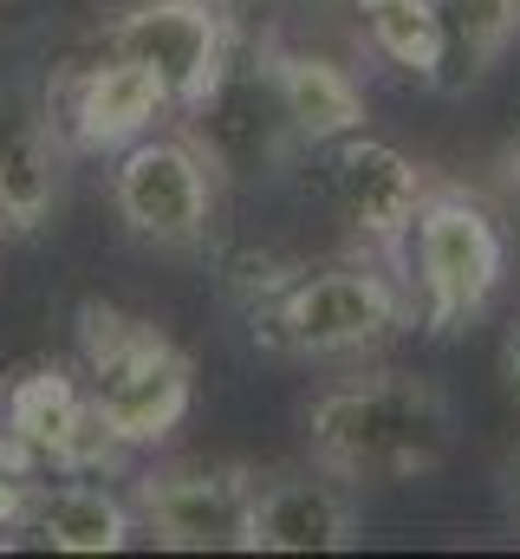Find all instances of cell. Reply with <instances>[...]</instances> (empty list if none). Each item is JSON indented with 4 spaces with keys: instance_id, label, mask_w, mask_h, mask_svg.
Instances as JSON below:
<instances>
[{
    "instance_id": "obj_18",
    "label": "cell",
    "mask_w": 520,
    "mask_h": 559,
    "mask_svg": "<svg viewBox=\"0 0 520 559\" xmlns=\"http://www.w3.org/2000/svg\"><path fill=\"white\" fill-rule=\"evenodd\" d=\"M501 514L520 527V442L508 449V462H501Z\"/></svg>"
},
{
    "instance_id": "obj_21",
    "label": "cell",
    "mask_w": 520,
    "mask_h": 559,
    "mask_svg": "<svg viewBox=\"0 0 520 559\" xmlns=\"http://www.w3.org/2000/svg\"><path fill=\"white\" fill-rule=\"evenodd\" d=\"M0 13H7V0H0Z\"/></svg>"
},
{
    "instance_id": "obj_13",
    "label": "cell",
    "mask_w": 520,
    "mask_h": 559,
    "mask_svg": "<svg viewBox=\"0 0 520 559\" xmlns=\"http://www.w3.org/2000/svg\"><path fill=\"white\" fill-rule=\"evenodd\" d=\"M59 202V131L26 98H0V228L33 235Z\"/></svg>"
},
{
    "instance_id": "obj_2",
    "label": "cell",
    "mask_w": 520,
    "mask_h": 559,
    "mask_svg": "<svg viewBox=\"0 0 520 559\" xmlns=\"http://www.w3.org/2000/svg\"><path fill=\"white\" fill-rule=\"evenodd\" d=\"M79 378H85L105 429L125 449L169 442L189 417V397H196L189 352L163 325L130 319V312L98 306V299L79 312Z\"/></svg>"
},
{
    "instance_id": "obj_16",
    "label": "cell",
    "mask_w": 520,
    "mask_h": 559,
    "mask_svg": "<svg viewBox=\"0 0 520 559\" xmlns=\"http://www.w3.org/2000/svg\"><path fill=\"white\" fill-rule=\"evenodd\" d=\"M436 20H442V59L429 79L436 92L482 85L520 39V0H436Z\"/></svg>"
},
{
    "instance_id": "obj_9",
    "label": "cell",
    "mask_w": 520,
    "mask_h": 559,
    "mask_svg": "<svg viewBox=\"0 0 520 559\" xmlns=\"http://www.w3.org/2000/svg\"><path fill=\"white\" fill-rule=\"evenodd\" d=\"M163 111H169V92L143 66L105 52V59L66 72V85H59V98H52L46 118H52V131H66L72 150L98 156V150H130Z\"/></svg>"
},
{
    "instance_id": "obj_15",
    "label": "cell",
    "mask_w": 520,
    "mask_h": 559,
    "mask_svg": "<svg viewBox=\"0 0 520 559\" xmlns=\"http://www.w3.org/2000/svg\"><path fill=\"white\" fill-rule=\"evenodd\" d=\"M26 534H39L59 554H118L137 534V508L92 475H59V481H39Z\"/></svg>"
},
{
    "instance_id": "obj_14",
    "label": "cell",
    "mask_w": 520,
    "mask_h": 559,
    "mask_svg": "<svg viewBox=\"0 0 520 559\" xmlns=\"http://www.w3.org/2000/svg\"><path fill=\"white\" fill-rule=\"evenodd\" d=\"M358 514L326 481H267L255 488L248 514V554H339L352 547Z\"/></svg>"
},
{
    "instance_id": "obj_19",
    "label": "cell",
    "mask_w": 520,
    "mask_h": 559,
    "mask_svg": "<svg viewBox=\"0 0 520 559\" xmlns=\"http://www.w3.org/2000/svg\"><path fill=\"white\" fill-rule=\"evenodd\" d=\"M508 384H515V397H520V325H515V345H508Z\"/></svg>"
},
{
    "instance_id": "obj_1",
    "label": "cell",
    "mask_w": 520,
    "mask_h": 559,
    "mask_svg": "<svg viewBox=\"0 0 520 559\" xmlns=\"http://www.w3.org/2000/svg\"><path fill=\"white\" fill-rule=\"evenodd\" d=\"M456 442V417L423 378H358L306 404V449L339 481H416L436 475Z\"/></svg>"
},
{
    "instance_id": "obj_3",
    "label": "cell",
    "mask_w": 520,
    "mask_h": 559,
    "mask_svg": "<svg viewBox=\"0 0 520 559\" xmlns=\"http://www.w3.org/2000/svg\"><path fill=\"white\" fill-rule=\"evenodd\" d=\"M397 325H410V299L397 293V280L365 267V261L286 274L255 306V338L273 352H293V358L371 352Z\"/></svg>"
},
{
    "instance_id": "obj_20",
    "label": "cell",
    "mask_w": 520,
    "mask_h": 559,
    "mask_svg": "<svg viewBox=\"0 0 520 559\" xmlns=\"http://www.w3.org/2000/svg\"><path fill=\"white\" fill-rule=\"evenodd\" d=\"M515 189H520V150H515Z\"/></svg>"
},
{
    "instance_id": "obj_4",
    "label": "cell",
    "mask_w": 520,
    "mask_h": 559,
    "mask_svg": "<svg viewBox=\"0 0 520 559\" xmlns=\"http://www.w3.org/2000/svg\"><path fill=\"white\" fill-rule=\"evenodd\" d=\"M410 274H416V299H423V325L462 332L508 274V235L475 195L429 189L410 222Z\"/></svg>"
},
{
    "instance_id": "obj_12",
    "label": "cell",
    "mask_w": 520,
    "mask_h": 559,
    "mask_svg": "<svg viewBox=\"0 0 520 559\" xmlns=\"http://www.w3.org/2000/svg\"><path fill=\"white\" fill-rule=\"evenodd\" d=\"M267 72L280 92V111L293 124L299 143H339L352 131H365V85L319 52H293V46H267Z\"/></svg>"
},
{
    "instance_id": "obj_11",
    "label": "cell",
    "mask_w": 520,
    "mask_h": 559,
    "mask_svg": "<svg viewBox=\"0 0 520 559\" xmlns=\"http://www.w3.org/2000/svg\"><path fill=\"white\" fill-rule=\"evenodd\" d=\"M196 118H202V150H209V163H228V169H255L267 156H280V138L293 131L286 111H280V92H273L267 52H260V66L228 59L222 85L196 105Z\"/></svg>"
},
{
    "instance_id": "obj_5",
    "label": "cell",
    "mask_w": 520,
    "mask_h": 559,
    "mask_svg": "<svg viewBox=\"0 0 520 559\" xmlns=\"http://www.w3.org/2000/svg\"><path fill=\"white\" fill-rule=\"evenodd\" d=\"M0 455L33 462L46 475H98L125 455V442L105 429L79 371L33 358L0 378Z\"/></svg>"
},
{
    "instance_id": "obj_17",
    "label": "cell",
    "mask_w": 520,
    "mask_h": 559,
    "mask_svg": "<svg viewBox=\"0 0 520 559\" xmlns=\"http://www.w3.org/2000/svg\"><path fill=\"white\" fill-rule=\"evenodd\" d=\"M358 20H365V39L378 59H390L397 72H410L423 85L436 79V59H442L436 0H358Z\"/></svg>"
},
{
    "instance_id": "obj_6",
    "label": "cell",
    "mask_w": 520,
    "mask_h": 559,
    "mask_svg": "<svg viewBox=\"0 0 520 559\" xmlns=\"http://www.w3.org/2000/svg\"><path fill=\"white\" fill-rule=\"evenodd\" d=\"M111 202L150 248H202L215 222V163L196 138H137L111 169Z\"/></svg>"
},
{
    "instance_id": "obj_7",
    "label": "cell",
    "mask_w": 520,
    "mask_h": 559,
    "mask_svg": "<svg viewBox=\"0 0 520 559\" xmlns=\"http://www.w3.org/2000/svg\"><path fill=\"white\" fill-rule=\"evenodd\" d=\"M105 52L143 66L169 92V111H196L222 85V72L235 59V39H228V20L209 0H137L111 20Z\"/></svg>"
},
{
    "instance_id": "obj_8",
    "label": "cell",
    "mask_w": 520,
    "mask_h": 559,
    "mask_svg": "<svg viewBox=\"0 0 520 559\" xmlns=\"http://www.w3.org/2000/svg\"><path fill=\"white\" fill-rule=\"evenodd\" d=\"M255 475L248 468H163L137 481V527L156 534V547L176 554H248V514H255Z\"/></svg>"
},
{
    "instance_id": "obj_10",
    "label": "cell",
    "mask_w": 520,
    "mask_h": 559,
    "mask_svg": "<svg viewBox=\"0 0 520 559\" xmlns=\"http://www.w3.org/2000/svg\"><path fill=\"white\" fill-rule=\"evenodd\" d=\"M332 195H339V215L378 241V248H397L429 195V176L423 163H410L397 143H378L365 131L339 138V156H332Z\"/></svg>"
}]
</instances>
